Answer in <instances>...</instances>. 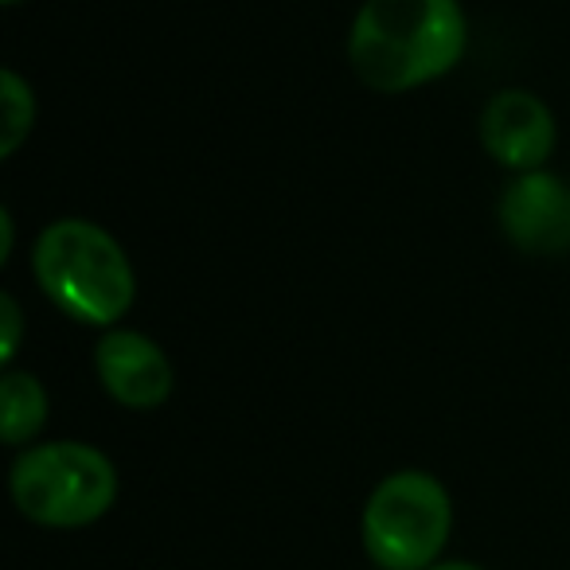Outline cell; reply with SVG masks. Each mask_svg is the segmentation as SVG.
<instances>
[{"label":"cell","instance_id":"10","mask_svg":"<svg viewBox=\"0 0 570 570\" xmlns=\"http://www.w3.org/2000/svg\"><path fill=\"white\" fill-rule=\"evenodd\" d=\"M20 341H24V309L12 294H0V360L4 367H12Z\"/></svg>","mask_w":570,"mask_h":570},{"label":"cell","instance_id":"1","mask_svg":"<svg viewBox=\"0 0 570 570\" xmlns=\"http://www.w3.org/2000/svg\"><path fill=\"white\" fill-rule=\"evenodd\" d=\"M469 20L458 0H364L348 32V63L364 87L406 95L461 63Z\"/></svg>","mask_w":570,"mask_h":570},{"label":"cell","instance_id":"5","mask_svg":"<svg viewBox=\"0 0 570 570\" xmlns=\"http://www.w3.org/2000/svg\"><path fill=\"white\" fill-rule=\"evenodd\" d=\"M504 238L523 254L559 258L570 254V184L554 173H523L497 204Z\"/></svg>","mask_w":570,"mask_h":570},{"label":"cell","instance_id":"11","mask_svg":"<svg viewBox=\"0 0 570 570\" xmlns=\"http://www.w3.org/2000/svg\"><path fill=\"white\" fill-rule=\"evenodd\" d=\"M12 250H17V223L12 212H0V262H9Z\"/></svg>","mask_w":570,"mask_h":570},{"label":"cell","instance_id":"4","mask_svg":"<svg viewBox=\"0 0 570 570\" xmlns=\"http://www.w3.org/2000/svg\"><path fill=\"white\" fill-rule=\"evenodd\" d=\"M453 531L445 484L426 469H399L372 489L360 520L367 559L380 570H430Z\"/></svg>","mask_w":570,"mask_h":570},{"label":"cell","instance_id":"2","mask_svg":"<svg viewBox=\"0 0 570 570\" xmlns=\"http://www.w3.org/2000/svg\"><path fill=\"white\" fill-rule=\"evenodd\" d=\"M32 274L43 297L79 325H118L137 297L129 254L90 219L48 223L32 246Z\"/></svg>","mask_w":570,"mask_h":570},{"label":"cell","instance_id":"13","mask_svg":"<svg viewBox=\"0 0 570 570\" xmlns=\"http://www.w3.org/2000/svg\"><path fill=\"white\" fill-rule=\"evenodd\" d=\"M0 4H9V9H17V4H24V0H0Z\"/></svg>","mask_w":570,"mask_h":570},{"label":"cell","instance_id":"3","mask_svg":"<svg viewBox=\"0 0 570 570\" xmlns=\"http://www.w3.org/2000/svg\"><path fill=\"white\" fill-rule=\"evenodd\" d=\"M12 504L40 528H87L118 500V469L87 442H43L17 458L9 473Z\"/></svg>","mask_w":570,"mask_h":570},{"label":"cell","instance_id":"12","mask_svg":"<svg viewBox=\"0 0 570 570\" xmlns=\"http://www.w3.org/2000/svg\"><path fill=\"white\" fill-rule=\"evenodd\" d=\"M430 570H484V567H476V562H465V559H450V562H434Z\"/></svg>","mask_w":570,"mask_h":570},{"label":"cell","instance_id":"7","mask_svg":"<svg viewBox=\"0 0 570 570\" xmlns=\"http://www.w3.org/2000/svg\"><path fill=\"white\" fill-rule=\"evenodd\" d=\"M98 383L126 411H157L173 395V364L157 341L134 328H110L95 344Z\"/></svg>","mask_w":570,"mask_h":570},{"label":"cell","instance_id":"9","mask_svg":"<svg viewBox=\"0 0 570 570\" xmlns=\"http://www.w3.org/2000/svg\"><path fill=\"white\" fill-rule=\"evenodd\" d=\"M0 110H4V121H0V157H17V149L32 137L36 126V95L24 82V75H0Z\"/></svg>","mask_w":570,"mask_h":570},{"label":"cell","instance_id":"8","mask_svg":"<svg viewBox=\"0 0 570 570\" xmlns=\"http://www.w3.org/2000/svg\"><path fill=\"white\" fill-rule=\"evenodd\" d=\"M48 422V391L32 372L9 367L0 380V438L4 445H28Z\"/></svg>","mask_w":570,"mask_h":570},{"label":"cell","instance_id":"6","mask_svg":"<svg viewBox=\"0 0 570 570\" xmlns=\"http://www.w3.org/2000/svg\"><path fill=\"white\" fill-rule=\"evenodd\" d=\"M559 129L554 114L531 90H500L481 110V145L500 168L523 176L539 173L551 160Z\"/></svg>","mask_w":570,"mask_h":570}]
</instances>
